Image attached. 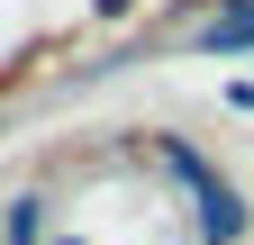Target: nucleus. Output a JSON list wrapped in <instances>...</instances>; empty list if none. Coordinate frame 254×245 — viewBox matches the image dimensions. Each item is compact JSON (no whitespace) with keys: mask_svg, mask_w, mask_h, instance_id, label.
Masks as SVG:
<instances>
[{"mask_svg":"<svg viewBox=\"0 0 254 245\" xmlns=\"http://www.w3.org/2000/svg\"><path fill=\"white\" fill-rule=\"evenodd\" d=\"M0 245H46V191L37 182L0 191Z\"/></svg>","mask_w":254,"mask_h":245,"instance_id":"7ed1b4c3","label":"nucleus"},{"mask_svg":"<svg viewBox=\"0 0 254 245\" xmlns=\"http://www.w3.org/2000/svg\"><path fill=\"white\" fill-rule=\"evenodd\" d=\"M46 245H82V236H46Z\"/></svg>","mask_w":254,"mask_h":245,"instance_id":"39448f33","label":"nucleus"},{"mask_svg":"<svg viewBox=\"0 0 254 245\" xmlns=\"http://www.w3.org/2000/svg\"><path fill=\"white\" fill-rule=\"evenodd\" d=\"M154 164H164L182 191H190V209H200V245H236V236L254 227L245 191H227V182H218V164L200 155V145H182V136H154Z\"/></svg>","mask_w":254,"mask_h":245,"instance_id":"f257e3e1","label":"nucleus"},{"mask_svg":"<svg viewBox=\"0 0 254 245\" xmlns=\"http://www.w3.org/2000/svg\"><path fill=\"white\" fill-rule=\"evenodd\" d=\"M91 9H100V18H127V9H136V0H91Z\"/></svg>","mask_w":254,"mask_h":245,"instance_id":"20e7f679","label":"nucleus"},{"mask_svg":"<svg viewBox=\"0 0 254 245\" xmlns=\"http://www.w3.org/2000/svg\"><path fill=\"white\" fill-rule=\"evenodd\" d=\"M190 55H254V0H218L190 27Z\"/></svg>","mask_w":254,"mask_h":245,"instance_id":"f03ea898","label":"nucleus"}]
</instances>
